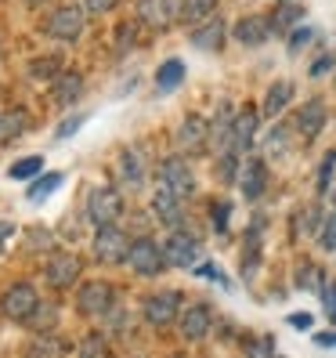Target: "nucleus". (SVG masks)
I'll return each mask as SVG.
<instances>
[{
	"instance_id": "1",
	"label": "nucleus",
	"mask_w": 336,
	"mask_h": 358,
	"mask_svg": "<svg viewBox=\"0 0 336 358\" xmlns=\"http://www.w3.org/2000/svg\"><path fill=\"white\" fill-rule=\"evenodd\" d=\"M83 29H87V11H83V4H76V0L51 8V15L44 18V33L51 40H58V44H76L83 36Z\"/></svg>"
},
{
	"instance_id": "2",
	"label": "nucleus",
	"mask_w": 336,
	"mask_h": 358,
	"mask_svg": "<svg viewBox=\"0 0 336 358\" xmlns=\"http://www.w3.org/2000/svg\"><path fill=\"white\" fill-rule=\"evenodd\" d=\"M76 311L83 319H109L116 311V286L105 279H87L76 286Z\"/></svg>"
},
{
	"instance_id": "3",
	"label": "nucleus",
	"mask_w": 336,
	"mask_h": 358,
	"mask_svg": "<svg viewBox=\"0 0 336 358\" xmlns=\"http://www.w3.org/2000/svg\"><path fill=\"white\" fill-rule=\"evenodd\" d=\"M36 308H40V293L26 279L22 282H11L4 293H0V315L11 319V322H29L33 315H36Z\"/></svg>"
},
{
	"instance_id": "4",
	"label": "nucleus",
	"mask_w": 336,
	"mask_h": 358,
	"mask_svg": "<svg viewBox=\"0 0 336 358\" xmlns=\"http://www.w3.org/2000/svg\"><path fill=\"white\" fill-rule=\"evenodd\" d=\"M127 264L134 275H141V279H156V275H163L166 268V257H163V246L156 243V239H131V250H127Z\"/></svg>"
},
{
	"instance_id": "5",
	"label": "nucleus",
	"mask_w": 336,
	"mask_h": 358,
	"mask_svg": "<svg viewBox=\"0 0 336 358\" xmlns=\"http://www.w3.org/2000/svg\"><path fill=\"white\" fill-rule=\"evenodd\" d=\"M181 293L177 289H159V293H149L141 304V319L145 326H152V329H166V326H174L177 322V315H181Z\"/></svg>"
},
{
	"instance_id": "6",
	"label": "nucleus",
	"mask_w": 336,
	"mask_h": 358,
	"mask_svg": "<svg viewBox=\"0 0 336 358\" xmlns=\"http://www.w3.org/2000/svg\"><path fill=\"white\" fill-rule=\"evenodd\" d=\"M87 217L94 228H105V224H116L123 217V196L116 185H98L87 192Z\"/></svg>"
},
{
	"instance_id": "7",
	"label": "nucleus",
	"mask_w": 336,
	"mask_h": 358,
	"mask_svg": "<svg viewBox=\"0 0 336 358\" xmlns=\"http://www.w3.org/2000/svg\"><path fill=\"white\" fill-rule=\"evenodd\" d=\"M91 250H94V261L98 264H123V261H127V250H131V236L119 224L94 228Z\"/></svg>"
},
{
	"instance_id": "8",
	"label": "nucleus",
	"mask_w": 336,
	"mask_h": 358,
	"mask_svg": "<svg viewBox=\"0 0 336 358\" xmlns=\"http://www.w3.org/2000/svg\"><path fill=\"white\" fill-rule=\"evenodd\" d=\"M156 178H159V188L174 192L177 199H188V196L196 192V174H192V166H188L184 156H166V159L159 163Z\"/></svg>"
},
{
	"instance_id": "9",
	"label": "nucleus",
	"mask_w": 336,
	"mask_h": 358,
	"mask_svg": "<svg viewBox=\"0 0 336 358\" xmlns=\"http://www.w3.org/2000/svg\"><path fill=\"white\" fill-rule=\"evenodd\" d=\"M163 257L170 268H188V271H196L199 257H203V250H199V239L196 236H188V231L174 228L170 236L163 239Z\"/></svg>"
},
{
	"instance_id": "10",
	"label": "nucleus",
	"mask_w": 336,
	"mask_h": 358,
	"mask_svg": "<svg viewBox=\"0 0 336 358\" xmlns=\"http://www.w3.org/2000/svg\"><path fill=\"white\" fill-rule=\"evenodd\" d=\"M80 271H83V264H80L76 254H51L44 261V282L58 293H66L80 282Z\"/></svg>"
},
{
	"instance_id": "11",
	"label": "nucleus",
	"mask_w": 336,
	"mask_h": 358,
	"mask_svg": "<svg viewBox=\"0 0 336 358\" xmlns=\"http://www.w3.org/2000/svg\"><path fill=\"white\" fill-rule=\"evenodd\" d=\"M257 131H261V113L257 109H239L235 113V123H232V138H228V149L224 152H232V156H239V159H246V152H249V145L257 141Z\"/></svg>"
},
{
	"instance_id": "12",
	"label": "nucleus",
	"mask_w": 336,
	"mask_h": 358,
	"mask_svg": "<svg viewBox=\"0 0 336 358\" xmlns=\"http://www.w3.org/2000/svg\"><path fill=\"white\" fill-rule=\"evenodd\" d=\"M210 329H214V311H210L206 304H188V308H181V315H177V333L184 336L188 344L206 341Z\"/></svg>"
},
{
	"instance_id": "13",
	"label": "nucleus",
	"mask_w": 336,
	"mask_h": 358,
	"mask_svg": "<svg viewBox=\"0 0 336 358\" xmlns=\"http://www.w3.org/2000/svg\"><path fill=\"white\" fill-rule=\"evenodd\" d=\"M138 22H145L149 29H170L181 15V0H138Z\"/></svg>"
},
{
	"instance_id": "14",
	"label": "nucleus",
	"mask_w": 336,
	"mask_h": 358,
	"mask_svg": "<svg viewBox=\"0 0 336 358\" xmlns=\"http://www.w3.org/2000/svg\"><path fill=\"white\" fill-rule=\"evenodd\" d=\"M239 188H242V196L254 203V199H261L264 192H268V163L261 159V156H246L242 163H239Z\"/></svg>"
},
{
	"instance_id": "15",
	"label": "nucleus",
	"mask_w": 336,
	"mask_h": 358,
	"mask_svg": "<svg viewBox=\"0 0 336 358\" xmlns=\"http://www.w3.org/2000/svg\"><path fill=\"white\" fill-rule=\"evenodd\" d=\"M232 36L239 40L242 48H261V44H268V40L275 36V29H271V18L246 15V18H239V22L232 26Z\"/></svg>"
},
{
	"instance_id": "16",
	"label": "nucleus",
	"mask_w": 336,
	"mask_h": 358,
	"mask_svg": "<svg viewBox=\"0 0 336 358\" xmlns=\"http://www.w3.org/2000/svg\"><path fill=\"white\" fill-rule=\"evenodd\" d=\"M184 199H177L174 192H166V188H156L152 192V217L163 224V228H181L184 224Z\"/></svg>"
},
{
	"instance_id": "17",
	"label": "nucleus",
	"mask_w": 336,
	"mask_h": 358,
	"mask_svg": "<svg viewBox=\"0 0 336 358\" xmlns=\"http://www.w3.org/2000/svg\"><path fill=\"white\" fill-rule=\"evenodd\" d=\"M297 134L304 138V141H314L322 131H326V123H329V113H326V101H319V98H311L304 109L297 113Z\"/></svg>"
},
{
	"instance_id": "18",
	"label": "nucleus",
	"mask_w": 336,
	"mask_h": 358,
	"mask_svg": "<svg viewBox=\"0 0 336 358\" xmlns=\"http://www.w3.org/2000/svg\"><path fill=\"white\" fill-rule=\"evenodd\" d=\"M83 94V76L76 69H66L61 76L51 80V101L58 105V109H69V105H76Z\"/></svg>"
},
{
	"instance_id": "19",
	"label": "nucleus",
	"mask_w": 336,
	"mask_h": 358,
	"mask_svg": "<svg viewBox=\"0 0 336 358\" xmlns=\"http://www.w3.org/2000/svg\"><path fill=\"white\" fill-rule=\"evenodd\" d=\"M116 174L127 188H141L145 185V156H141V149H123L119 159H116Z\"/></svg>"
},
{
	"instance_id": "20",
	"label": "nucleus",
	"mask_w": 336,
	"mask_h": 358,
	"mask_svg": "<svg viewBox=\"0 0 336 358\" xmlns=\"http://www.w3.org/2000/svg\"><path fill=\"white\" fill-rule=\"evenodd\" d=\"M224 36H228V26L221 22V18H210V22L196 26L188 40H192V48H199V51H221Z\"/></svg>"
},
{
	"instance_id": "21",
	"label": "nucleus",
	"mask_w": 336,
	"mask_h": 358,
	"mask_svg": "<svg viewBox=\"0 0 336 358\" xmlns=\"http://www.w3.org/2000/svg\"><path fill=\"white\" fill-rule=\"evenodd\" d=\"M217 8H221V0H181V15H177V22L184 26H203L210 22V18H217Z\"/></svg>"
},
{
	"instance_id": "22",
	"label": "nucleus",
	"mask_w": 336,
	"mask_h": 358,
	"mask_svg": "<svg viewBox=\"0 0 336 358\" xmlns=\"http://www.w3.org/2000/svg\"><path fill=\"white\" fill-rule=\"evenodd\" d=\"M210 138V123L203 116H184V123L177 127V145L181 149H199Z\"/></svg>"
},
{
	"instance_id": "23",
	"label": "nucleus",
	"mask_w": 336,
	"mask_h": 358,
	"mask_svg": "<svg viewBox=\"0 0 336 358\" xmlns=\"http://www.w3.org/2000/svg\"><path fill=\"white\" fill-rule=\"evenodd\" d=\"M289 98H293V83H289V80H275V83L268 87V94H264V116H268V120L282 116V109L289 105Z\"/></svg>"
},
{
	"instance_id": "24",
	"label": "nucleus",
	"mask_w": 336,
	"mask_h": 358,
	"mask_svg": "<svg viewBox=\"0 0 336 358\" xmlns=\"http://www.w3.org/2000/svg\"><path fill=\"white\" fill-rule=\"evenodd\" d=\"M29 127V113L26 109H8V113H0V141H15L18 134H26Z\"/></svg>"
},
{
	"instance_id": "25",
	"label": "nucleus",
	"mask_w": 336,
	"mask_h": 358,
	"mask_svg": "<svg viewBox=\"0 0 336 358\" xmlns=\"http://www.w3.org/2000/svg\"><path fill=\"white\" fill-rule=\"evenodd\" d=\"M66 355H69V344L54 333H40L29 348V358H66Z\"/></svg>"
},
{
	"instance_id": "26",
	"label": "nucleus",
	"mask_w": 336,
	"mask_h": 358,
	"mask_svg": "<svg viewBox=\"0 0 336 358\" xmlns=\"http://www.w3.org/2000/svg\"><path fill=\"white\" fill-rule=\"evenodd\" d=\"M232 123H235V109L232 105H221L214 123H210V141L221 149V141H224V149H228V138H232Z\"/></svg>"
},
{
	"instance_id": "27",
	"label": "nucleus",
	"mask_w": 336,
	"mask_h": 358,
	"mask_svg": "<svg viewBox=\"0 0 336 358\" xmlns=\"http://www.w3.org/2000/svg\"><path fill=\"white\" fill-rule=\"evenodd\" d=\"M181 80H184V62H181V58H166L163 66L156 69V87H159V91L181 87Z\"/></svg>"
},
{
	"instance_id": "28",
	"label": "nucleus",
	"mask_w": 336,
	"mask_h": 358,
	"mask_svg": "<svg viewBox=\"0 0 336 358\" xmlns=\"http://www.w3.org/2000/svg\"><path fill=\"white\" fill-rule=\"evenodd\" d=\"M300 18H304V8L289 0V4H279L275 8V15H271V29H275V33H289L293 26L300 22Z\"/></svg>"
},
{
	"instance_id": "29",
	"label": "nucleus",
	"mask_w": 336,
	"mask_h": 358,
	"mask_svg": "<svg viewBox=\"0 0 336 358\" xmlns=\"http://www.w3.org/2000/svg\"><path fill=\"white\" fill-rule=\"evenodd\" d=\"M61 73H66V69H61V58L58 55H44V58H33L29 62V76L33 80H54Z\"/></svg>"
},
{
	"instance_id": "30",
	"label": "nucleus",
	"mask_w": 336,
	"mask_h": 358,
	"mask_svg": "<svg viewBox=\"0 0 336 358\" xmlns=\"http://www.w3.org/2000/svg\"><path fill=\"white\" fill-rule=\"evenodd\" d=\"M40 171H44V159H40V156H26V159H18V163L8 166V178L11 181H33V178H40Z\"/></svg>"
},
{
	"instance_id": "31",
	"label": "nucleus",
	"mask_w": 336,
	"mask_h": 358,
	"mask_svg": "<svg viewBox=\"0 0 336 358\" xmlns=\"http://www.w3.org/2000/svg\"><path fill=\"white\" fill-rule=\"evenodd\" d=\"M105 355H109V341H105V333H87L76 344V358H105Z\"/></svg>"
},
{
	"instance_id": "32",
	"label": "nucleus",
	"mask_w": 336,
	"mask_h": 358,
	"mask_svg": "<svg viewBox=\"0 0 336 358\" xmlns=\"http://www.w3.org/2000/svg\"><path fill=\"white\" fill-rule=\"evenodd\" d=\"M58 185H61V174H58V171H51V174H40V178H33V185H29V192H26V196H29L33 203H40V199H48Z\"/></svg>"
},
{
	"instance_id": "33",
	"label": "nucleus",
	"mask_w": 336,
	"mask_h": 358,
	"mask_svg": "<svg viewBox=\"0 0 336 358\" xmlns=\"http://www.w3.org/2000/svg\"><path fill=\"white\" fill-rule=\"evenodd\" d=\"M319 246L326 250V254H336V214H329L326 221H322V228H319Z\"/></svg>"
},
{
	"instance_id": "34",
	"label": "nucleus",
	"mask_w": 336,
	"mask_h": 358,
	"mask_svg": "<svg viewBox=\"0 0 336 358\" xmlns=\"http://www.w3.org/2000/svg\"><path fill=\"white\" fill-rule=\"evenodd\" d=\"M297 286H304V289H319L322 293V286H326V275L314 264H304L300 268V275H297Z\"/></svg>"
},
{
	"instance_id": "35",
	"label": "nucleus",
	"mask_w": 336,
	"mask_h": 358,
	"mask_svg": "<svg viewBox=\"0 0 336 358\" xmlns=\"http://www.w3.org/2000/svg\"><path fill=\"white\" fill-rule=\"evenodd\" d=\"M246 355L249 358H275V341H271V336H254V341L246 344Z\"/></svg>"
},
{
	"instance_id": "36",
	"label": "nucleus",
	"mask_w": 336,
	"mask_h": 358,
	"mask_svg": "<svg viewBox=\"0 0 336 358\" xmlns=\"http://www.w3.org/2000/svg\"><path fill=\"white\" fill-rule=\"evenodd\" d=\"M333 166H336V149L326 152V159H322V166H319V192H322V196L333 192Z\"/></svg>"
},
{
	"instance_id": "37",
	"label": "nucleus",
	"mask_w": 336,
	"mask_h": 358,
	"mask_svg": "<svg viewBox=\"0 0 336 358\" xmlns=\"http://www.w3.org/2000/svg\"><path fill=\"white\" fill-rule=\"evenodd\" d=\"M322 304H326L329 322H336V279H326V286H322Z\"/></svg>"
},
{
	"instance_id": "38",
	"label": "nucleus",
	"mask_w": 336,
	"mask_h": 358,
	"mask_svg": "<svg viewBox=\"0 0 336 358\" xmlns=\"http://www.w3.org/2000/svg\"><path fill=\"white\" fill-rule=\"evenodd\" d=\"M80 4H83V11H87V18H91V15H109L119 0H80Z\"/></svg>"
},
{
	"instance_id": "39",
	"label": "nucleus",
	"mask_w": 336,
	"mask_h": 358,
	"mask_svg": "<svg viewBox=\"0 0 336 358\" xmlns=\"http://www.w3.org/2000/svg\"><path fill=\"white\" fill-rule=\"evenodd\" d=\"M15 236H18V228L11 224V221H0V257L11 250V243H15Z\"/></svg>"
},
{
	"instance_id": "40",
	"label": "nucleus",
	"mask_w": 336,
	"mask_h": 358,
	"mask_svg": "<svg viewBox=\"0 0 336 358\" xmlns=\"http://www.w3.org/2000/svg\"><path fill=\"white\" fill-rule=\"evenodd\" d=\"M210 210H214V214H210V217H214V228L228 231V214H232V206H228V203H214Z\"/></svg>"
},
{
	"instance_id": "41",
	"label": "nucleus",
	"mask_w": 336,
	"mask_h": 358,
	"mask_svg": "<svg viewBox=\"0 0 336 358\" xmlns=\"http://www.w3.org/2000/svg\"><path fill=\"white\" fill-rule=\"evenodd\" d=\"M311 29H293V40H289V51H300L304 44H311Z\"/></svg>"
},
{
	"instance_id": "42",
	"label": "nucleus",
	"mask_w": 336,
	"mask_h": 358,
	"mask_svg": "<svg viewBox=\"0 0 336 358\" xmlns=\"http://www.w3.org/2000/svg\"><path fill=\"white\" fill-rule=\"evenodd\" d=\"M289 326H293V329H311L314 319H311L307 311H293V315H289Z\"/></svg>"
},
{
	"instance_id": "43",
	"label": "nucleus",
	"mask_w": 336,
	"mask_h": 358,
	"mask_svg": "<svg viewBox=\"0 0 336 358\" xmlns=\"http://www.w3.org/2000/svg\"><path fill=\"white\" fill-rule=\"evenodd\" d=\"M196 271H199V275H203V279H214V282H221V286H228V282H224V275H221V271H217V264H203V268H196Z\"/></svg>"
},
{
	"instance_id": "44",
	"label": "nucleus",
	"mask_w": 336,
	"mask_h": 358,
	"mask_svg": "<svg viewBox=\"0 0 336 358\" xmlns=\"http://www.w3.org/2000/svg\"><path fill=\"white\" fill-rule=\"evenodd\" d=\"M80 123H83V116H69V120L58 127V138H69L73 131H80Z\"/></svg>"
},
{
	"instance_id": "45",
	"label": "nucleus",
	"mask_w": 336,
	"mask_h": 358,
	"mask_svg": "<svg viewBox=\"0 0 336 358\" xmlns=\"http://www.w3.org/2000/svg\"><path fill=\"white\" fill-rule=\"evenodd\" d=\"M329 66H333V58H319V62H314V76H322V73H329Z\"/></svg>"
},
{
	"instance_id": "46",
	"label": "nucleus",
	"mask_w": 336,
	"mask_h": 358,
	"mask_svg": "<svg viewBox=\"0 0 336 358\" xmlns=\"http://www.w3.org/2000/svg\"><path fill=\"white\" fill-rule=\"evenodd\" d=\"M319 344H322V348H336V333H322Z\"/></svg>"
},
{
	"instance_id": "47",
	"label": "nucleus",
	"mask_w": 336,
	"mask_h": 358,
	"mask_svg": "<svg viewBox=\"0 0 336 358\" xmlns=\"http://www.w3.org/2000/svg\"><path fill=\"white\" fill-rule=\"evenodd\" d=\"M51 0H26V8H48Z\"/></svg>"
},
{
	"instance_id": "48",
	"label": "nucleus",
	"mask_w": 336,
	"mask_h": 358,
	"mask_svg": "<svg viewBox=\"0 0 336 358\" xmlns=\"http://www.w3.org/2000/svg\"><path fill=\"white\" fill-rule=\"evenodd\" d=\"M333 214H336V192H333Z\"/></svg>"
},
{
	"instance_id": "49",
	"label": "nucleus",
	"mask_w": 336,
	"mask_h": 358,
	"mask_svg": "<svg viewBox=\"0 0 336 358\" xmlns=\"http://www.w3.org/2000/svg\"><path fill=\"white\" fill-rule=\"evenodd\" d=\"M275 4H282V0H275Z\"/></svg>"
},
{
	"instance_id": "50",
	"label": "nucleus",
	"mask_w": 336,
	"mask_h": 358,
	"mask_svg": "<svg viewBox=\"0 0 336 358\" xmlns=\"http://www.w3.org/2000/svg\"><path fill=\"white\" fill-rule=\"evenodd\" d=\"M174 358H181V355H174Z\"/></svg>"
}]
</instances>
